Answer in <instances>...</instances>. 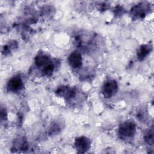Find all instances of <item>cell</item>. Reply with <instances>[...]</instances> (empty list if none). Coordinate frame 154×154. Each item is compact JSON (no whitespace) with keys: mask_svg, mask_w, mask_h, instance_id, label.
<instances>
[{"mask_svg":"<svg viewBox=\"0 0 154 154\" xmlns=\"http://www.w3.org/2000/svg\"><path fill=\"white\" fill-rule=\"evenodd\" d=\"M54 70V66L52 63H49L43 69V73L46 76H51Z\"/></svg>","mask_w":154,"mask_h":154,"instance_id":"cell-9","label":"cell"},{"mask_svg":"<svg viewBox=\"0 0 154 154\" xmlns=\"http://www.w3.org/2000/svg\"><path fill=\"white\" fill-rule=\"evenodd\" d=\"M23 81L19 76H16L11 78L7 84L8 90L13 92L19 91L23 88Z\"/></svg>","mask_w":154,"mask_h":154,"instance_id":"cell-5","label":"cell"},{"mask_svg":"<svg viewBox=\"0 0 154 154\" xmlns=\"http://www.w3.org/2000/svg\"><path fill=\"white\" fill-rule=\"evenodd\" d=\"M68 62L73 68H78L82 65V58L81 54L78 51H74L68 57Z\"/></svg>","mask_w":154,"mask_h":154,"instance_id":"cell-6","label":"cell"},{"mask_svg":"<svg viewBox=\"0 0 154 154\" xmlns=\"http://www.w3.org/2000/svg\"><path fill=\"white\" fill-rule=\"evenodd\" d=\"M149 10V4H146L145 3H141L134 6L131 9V13L134 17L140 19L144 17Z\"/></svg>","mask_w":154,"mask_h":154,"instance_id":"cell-3","label":"cell"},{"mask_svg":"<svg viewBox=\"0 0 154 154\" xmlns=\"http://www.w3.org/2000/svg\"><path fill=\"white\" fill-rule=\"evenodd\" d=\"M136 125L132 121H126L120 125L119 134L123 139L132 138L135 134Z\"/></svg>","mask_w":154,"mask_h":154,"instance_id":"cell-1","label":"cell"},{"mask_svg":"<svg viewBox=\"0 0 154 154\" xmlns=\"http://www.w3.org/2000/svg\"><path fill=\"white\" fill-rule=\"evenodd\" d=\"M75 146L76 149L79 152L84 153L90 149L91 146V141L86 137H79L75 140Z\"/></svg>","mask_w":154,"mask_h":154,"instance_id":"cell-4","label":"cell"},{"mask_svg":"<svg viewBox=\"0 0 154 154\" xmlns=\"http://www.w3.org/2000/svg\"><path fill=\"white\" fill-rule=\"evenodd\" d=\"M51 63L50 58L45 54L37 55L35 58V63L38 67H45Z\"/></svg>","mask_w":154,"mask_h":154,"instance_id":"cell-8","label":"cell"},{"mask_svg":"<svg viewBox=\"0 0 154 154\" xmlns=\"http://www.w3.org/2000/svg\"><path fill=\"white\" fill-rule=\"evenodd\" d=\"M118 90V85L115 80H109L103 85L102 93L105 97L109 98L114 96Z\"/></svg>","mask_w":154,"mask_h":154,"instance_id":"cell-2","label":"cell"},{"mask_svg":"<svg viewBox=\"0 0 154 154\" xmlns=\"http://www.w3.org/2000/svg\"><path fill=\"white\" fill-rule=\"evenodd\" d=\"M153 130H150L146 134V135H144V140L147 143H148L149 144H153Z\"/></svg>","mask_w":154,"mask_h":154,"instance_id":"cell-10","label":"cell"},{"mask_svg":"<svg viewBox=\"0 0 154 154\" xmlns=\"http://www.w3.org/2000/svg\"><path fill=\"white\" fill-rule=\"evenodd\" d=\"M152 46L150 45H141L137 51V57L139 60H144L150 52Z\"/></svg>","mask_w":154,"mask_h":154,"instance_id":"cell-7","label":"cell"}]
</instances>
